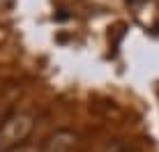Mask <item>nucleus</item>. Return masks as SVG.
<instances>
[{"label":"nucleus","instance_id":"obj_1","mask_svg":"<svg viewBox=\"0 0 159 152\" xmlns=\"http://www.w3.org/2000/svg\"><path fill=\"white\" fill-rule=\"evenodd\" d=\"M35 129V118L30 113H12L0 122V152H9L25 143Z\"/></svg>","mask_w":159,"mask_h":152},{"label":"nucleus","instance_id":"obj_2","mask_svg":"<svg viewBox=\"0 0 159 152\" xmlns=\"http://www.w3.org/2000/svg\"><path fill=\"white\" fill-rule=\"evenodd\" d=\"M76 145H79V136L69 129H58L56 134L46 138L42 152H74Z\"/></svg>","mask_w":159,"mask_h":152}]
</instances>
